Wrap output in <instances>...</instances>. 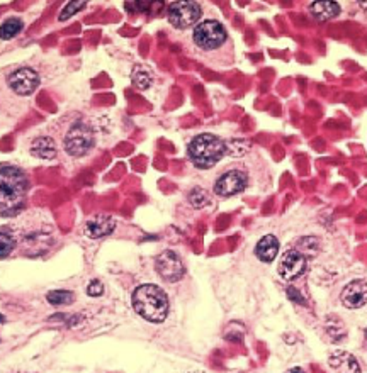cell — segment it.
Instances as JSON below:
<instances>
[{
    "label": "cell",
    "instance_id": "15",
    "mask_svg": "<svg viewBox=\"0 0 367 373\" xmlns=\"http://www.w3.org/2000/svg\"><path fill=\"white\" fill-rule=\"evenodd\" d=\"M29 151L31 155L36 158H41V160H53L56 156V144L55 141L48 136L36 137L33 143H31Z\"/></svg>",
    "mask_w": 367,
    "mask_h": 373
},
{
    "label": "cell",
    "instance_id": "19",
    "mask_svg": "<svg viewBox=\"0 0 367 373\" xmlns=\"http://www.w3.org/2000/svg\"><path fill=\"white\" fill-rule=\"evenodd\" d=\"M133 83L141 88V90H147L152 85V73L145 67H136L135 70H133Z\"/></svg>",
    "mask_w": 367,
    "mask_h": 373
},
{
    "label": "cell",
    "instance_id": "4",
    "mask_svg": "<svg viewBox=\"0 0 367 373\" xmlns=\"http://www.w3.org/2000/svg\"><path fill=\"white\" fill-rule=\"evenodd\" d=\"M192 43L204 55L220 53L228 44V31L223 22L216 19H206L196 24L192 31Z\"/></svg>",
    "mask_w": 367,
    "mask_h": 373
},
{
    "label": "cell",
    "instance_id": "20",
    "mask_svg": "<svg viewBox=\"0 0 367 373\" xmlns=\"http://www.w3.org/2000/svg\"><path fill=\"white\" fill-rule=\"evenodd\" d=\"M189 202L192 204V208L203 209L209 202L208 192H206L204 189H201V186H196V189H192L191 192H189Z\"/></svg>",
    "mask_w": 367,
    "mask_h": 373
},
{
    "label": "cell",
    "instance_id": "25",
    "mask_svg": "<svg viewBox=\"0 0 367 373\" xmlns=\"http://www.w3.org/2000/svg\"><path fill=\"white\" fill-rule=\"evenodd\" d=\"M288 297L291 299V301L298 302V304H302V306H306V301L302 299L301 294H298V290L294 289V287H288Z\"/></svg>",
    "mask_w": 367,
    "mask_h": 373
},
{
    "label": "cell",
    "instance_id": "7",
    "mask_svg": "<svg viewBox=\"0 0 367 373\" xmlns=\"http://www.w3.org/2000/svg\"><path fill=\"white\" fill-rule=\"evenodd\" d=\"M155 269L165 282H179L185 275V266L175 251H164L155 259Z\"/></svg>",
    "mask_w": 367,
    "mask_h": 373
},
{
    "label": "cell",
    "instance_id": "16",
    "mask_svg": "<svg viewBox=\"0 0 367 373\" xmlns=\"http://www.w3.org/2000/svg\"><path fill=\"white\" fill-rule=\"evenodd\" d=\"M309 12L316 21H330V19L337 18L340 14V6L337 2H332V0H326V2H314L309 7Z\"/></svg>",
    "mask_w": 367,
    "mask_h": 373
},
{
    "label": "cell",
    "instance_id": "24",
    "mask_svg": "<svg viewBox=\"0 0 367 373\" xmlns=\"http://www.w3.org/2000/svg\"><path fill=\"white\" fill-rule=\"evenodd\" d=\"M87 294L91 295V297H100V295L104 294L102 282H100V280H92L87 287Z\"/></svg>",
    "mask_w": 367,
    "mask_h": 373
},
{
    "label": "cell",
    "instance_id": "2",
    "mask_svg": "<svg viewBox=\"0 0 367 373\" xmlns=\"http://www.w3.org/2000/svg\"><path fill=\"white\" fill-rule=\"evenodd\" d=\"M133 309L145 321L160 324L167 319L168 314V297L167 294L153 283H145L133 292Z\"/></svg>",
    "mask_w": 367,
    "mask_h": 373
},
{
    "label": "cell",
    "instance_id": "22",
    "mask_svg": "<svg viewBox=\"0 0 367 373\" xmlns=\"http://www.w3.org/2000/svg\"><path fill=\"white\" fill-rule=\"evenodd\" d=\"M302 257L306 258V255H316L318 253V241L312 236L302 238L300 243H298V250Z\"/></svg>",
    "mask_w": 367,
    "mask_h": 373
},
{
    "label": "cell",
    "instance_id": "12",
    "mask_svg": "<svg viewBox=\"0 0 367 373\" xmlns=\"http://www.w3.org/2000/svg\"><path fill=\"white\" fill-rule=\"evenodd\" d=\"M116 229V221L111 216H94L92 219H88L86 224V234L92 239H100L106 238L109 234H112V231Z\"/></svg>",
    "mask_w": 367,
    "mask_h": 373
},
{
    "label": "cell",
    "instance_id": "27",
    "mask_svg": "<svg viewBox=\"0 0 367 373\" xmlns=\"http://www.w3.org/2000/svg\"><path fill=\"white\" fill-rule=\"evenodd\" d=\"M2 323H6V318H4V316L0 314V324H2Z\"/></svg>",
    "mask_w": 367,
    "mask_h": 373
},
{
    "label": "cell",
    "instance_id": "18",
    "mask_svg": "<svg viewBox=\"0 0 367 373\" xmlns=\"http://www.w3.org/2000/svg\"><path fill=\"white\" fill-rule=\"evenodd\" d=\"M46 301L51 306H70L75 301V295L70 290H53L46 295Z\"/></svg>",
    "mask_w": 367,
    "mask_h": 373
},
{
    "label": "cell",
    "instance_id": "8",
    "mask_svg": "<svg viewBox=\"0 0 367 373\" xmlns=\"http://www.w3.org/2000/svg\"><path fill=\"white\" fill-rule=\"evenodd\" d=\"M248 177L241 170H228L216 180L215 194L220 197H232L247 189Z\"/></svg>",
    "mask_w": 367,
    "mask_h": 373
},
{
    "label": "cell",
    "instance_id": "26",
    "mask_svg": "<svg viewBox=\"0 0 367 373\" xmlns=\"http://www.w3.org/2000/svg\"><path fill=\"white\" fill-rule=\"evenodd\" d=\"M286 373H305V370H302V368H291V370H288Z\"/></svg>",
    "mask_w": 367,
    "mask_h": 373
},
{
    "label": "cell",
    "instance_id": "21",
    "mask_svg": "<svg viewBox=\"0 0 367 373\" xmlns=\"http://www.w3.org/2000/svg\"><path fill=\"white\" fill-rule=\"evenodd\" d=\"M15 248V238L12 234L0 231V258H6Z\"/></svg>",
    "mask_w": 367,
    "mask_h": 373
},
{
    "label": "cell",
    "instance_id": "9",
    "mask_svg": "<svg viewBox=\"0 0 367 373\" xmlns=\"http://www.w3.org/2000/svg\"><path fill=\"white\" fill-rule=\"evenodd\" d=\"M9 87L12 88V92L18 93V95L27 97L31 95V93H34L36 88L39 87V75L33 68H19V70L11 73Z\"/></svg>",
    "mask_w": 367,
    "mask_h": 373
},
{
    "label": "cell",
    "instance_id": "6",
    "mask_svg": "<svg viewBox=\"0 0 367 373\" xmlns=\"http://www.w3.org/2000/svg\"><path fill=\"white\" fill-rule=\"evenodd\" d=\"M63 144H65V151L70 156H84L94 146V133L87 124L76 123L68 129Z\"/></svg>",
    "mask_w": 367,
    "mask_h": 373
},
{
    "label": "cell",
    "instance_id": "17",
    "mask_svg": "<svg viewBox=\"0 0 367 373\" xmlns=\"http://www.w3.org/2000/svg\"><path fill=\"white\" fill-rule=\"evenodd\" d=\"M24 22L18 18H11L7 21H4L2 26H0V39H12L22 31Z\"/></svg>",
    "mask_w": 367,
    "mask_h": 373
},
{
    "label": "cell",
    "instance_id": "3",
    "mask_svg": "<svg viewBox=\"0 0 367 373\" xmlns=\"http://www.w3.org/2000/svg\"><path fill=\"white\" fill-rule=\"evenodd\" d=\"M225 155H227V143L215 135H209V133L196 136L187 148L189 160L192 161L196 168L201 170L215 166Z\"/></svg>",
    "mask_w": 367,
    "mask_h": 373
},
{
    "label": "cell",
    "instance_id": "1",
    "mask_svg": "<svg viewBox=\"0 0 367 373\" xmlns=\"http://www.w3.org/2000/svg\"><path fill=\"white\" fill-rule=\"evenodd\" d=\"M29 180L18 166L6 165L0 168V216L14 217L26 208Z\"/></svg>",
    "mask_w": 367,
    "mask_h": 373
},
{
    "label": "cell",
    "instance_id": "14",
    "mask_svg": "<svg viewBox=\"0 0 367 373\" xmlns=\"http://www.w3.org/2000/svg\"><path fill=\"white\" fill-rule=\"evenodd\" d=\"M277 251H279V239L274 236V234L264 236L255 246L257 258L264 263H272L277 257Z\"/></svg>",
    "mask_w": 367,
    "mask_h": 373
},
{
    "label": "cell",
    "instance_id": "23",
    "mask_svg": "<svg viewBox=\"0 0 367 373\" xmlns=\"http://www.w3.org/2000/svg\"><path fill=\"white\" fill-rule=\"evenodd\" d=\"M87 2H84V0H80V2H68L65 9L62 11V14H60L58 21H67V19H70L72 15L76 14L79 11H82L84 7H86Z\"/></svg>",
    "mask_w": 367,
    "mask_h": 373
},
{
    "label": "cell",
    "instance_id": "13",
    "mask_svg": "<svg viewBox=\"0 0 367 373\" xmlns=\"http://www.w3.org/2000/svg\"><path fill=\"white\" fill-rule=\"evenodd\" d=\"M328 363L337 373H362L357 358L349 351H333Z\"/></svg>",
    "mask_w": 367,
    "mask_h": 373
},
{
    "label": "cell",
    "instance_id": "5",
    "mask_svg": "<svg viewBox=\"0 0 367 373\" xmlns=\"http://www.w3.org/2000/svg\"><path fill=\"white\" fill-rule=\"evenodd\" d=\"M201 15H203V9L197 2L182 0V2H173L168 7V21L177 29H187V27L196 26L201 21Z\"/></svg>",
    "mask_w": 367,
    "mask_h": 373
},
{
    "label": "cell",
    "instance_id": "11",
    "mask_svg": "<svg viewBox=\"0 0 367 373\" xmlns=\"http://www.w3.org/2000/svg\"><path fill=\"white\" fill-rule=\"evenodd\" d=\"M340 301L347 309H361L367 304V282L364 280H354L347 283L342 290Z\"/></svg>",
    "mask_w": 367,
    "mask_h": 373
},
{
    "label": "cell",
    "instance_id": "10",
    "mask_svg": "<svg viewBox=\"0 0 367 373\" xmlns=\"http://www.w3.org/2000/svg\"><path fill=\"white\" fill-rule=\"evenodd\" d=\"M306 269H308V262H306V258L302 257L300 251L291 250L282 255L279 262V275L288 282L302 277Z\"/></svg>",
    "mask_w": 367,
    "mask_h": 373
}]
</instances>
